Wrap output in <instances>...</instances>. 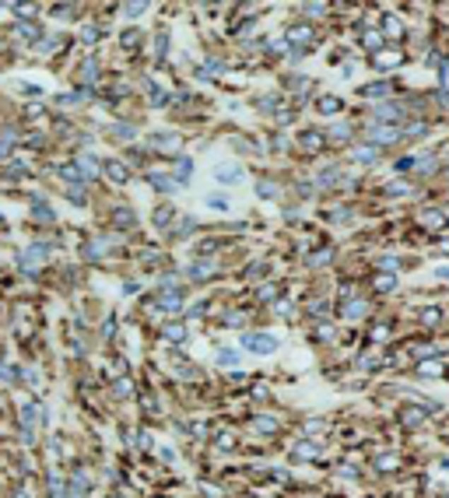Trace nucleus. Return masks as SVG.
<instances>
[{
  "instance_id": "obj_1",
  "label": "nucleus",
  "mask_w": 449,
  "mask_h": 498,
  "mask_svg": "<svg viewBox=\"0 0 449 498\" xmlns=\"http://www.w3.org/2000/svg\"><path fill=\"white\" fill-rule=\"evenodd\" d=\"M243 344H246V348H253V351H274V348H277V340H274V337H257V333L243 337Z\"/></svg>"
}]
</instances>
